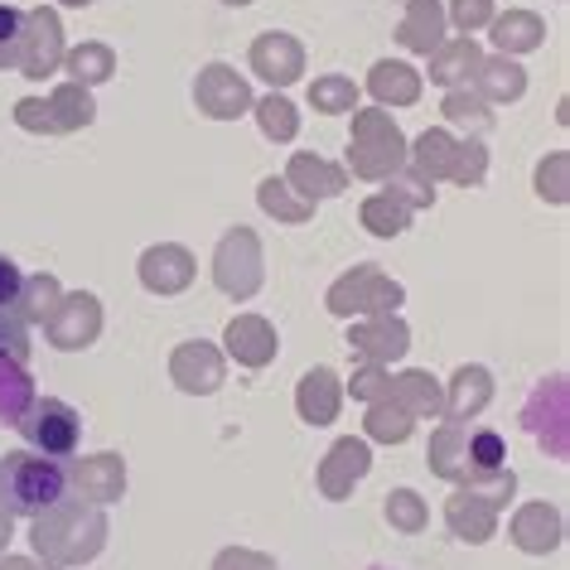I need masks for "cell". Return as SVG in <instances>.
<instances>
[{"label":"cell","instance_id":"cell-1","mask_svg":"<svg viewBox=\"0 0 570 570\" xmlns=\"http://www.w3.org/2000/svg\"><path fill=\"white\" fill-rule=\"evenodd\" d=\"M107 547V518L102 508L82 498H59L30 522V551L45 570H82Z\"/></svg>","mask_w":570,"mask_h":570},{"label":"cell","instance_id":"cell-2","mask_svg":"<svg viewBox=\"0 0 570 570\" xmlns=\"http://www.w3.org/2000/svg\"><path fill=\"white\" fill-rule=\"evenodd\" d=\"M344 169H348V179H367V184H387L396 169H406V136H402V126L392 121L387 107L353 111Z\"/></svg>","mask_w":570,"mask_h":570},{"label":"cell","instance_id":"cell-3","mask_svg":"<svg viewBox=\"0 0 570 570\" xmlns=\"http://www.w3.org/2000/svg\"><path fill=\"white\" fill-rule=\"evenodd\" d=\"M68 498V469L39 450H16L0 460V508L10 518H39Z\"/></svg>","mask_w":570,"mask_h":570},{"label":"cell","instance_id":"cell-4","mask_svg":"<svg viewBox=\"0 0 570 570\" xmlns=\"http://www.w3.org/2000/svg\"><path fill=\"white\" fill-rule=\"evenodd\" d=\"M406 301V285L402 281H392L382 266H353L344 271L334 285H330V295H324V305H330V315L338 320H367V315H396Z\"/></svg>","mask_w":570,"mask_h":570},{"label":"cell","instance_id":"cell-5","mask_svg":"<svg viewBox=\"0 0 570 570\" xmlns=\"http://www.w3.org/2000/svg\"><path fill=\"white\" fill-rule=\"evenodd\" d=\"M213 285L227 295V301H252L262 295L266 285V252H262V237L252 227H227L218 252H213Z\"/></svg>","mask_w":570,"mask_h":570},{"label":"cell","instance_id":"cell-6","mask_svg":"<svg viewBox=\"0 0 570 570\" xmlns=\"http://www.w3.org/2000/svg\"><path fill=\"white\" fill-rule=\"evenodd\" d=\"M16 425L39 454H49V460H68V454L82 445V416L68 402H59V396H35Z\"/></svg>","mask_w":570,"mask_h":570},{"label":"cell","instance_id":"cell-7","mask_svg":"<svg viewBox=\"0 0 570 570\" xmlns=\"http://www.w3.org/2000/svg\"><path fill=\"white\" fill-rule=\"evenodd\" d=\"M102 301H97L92 291H63L59 309L45 320V338L59 353H82L97 344V334H102Z\"/></svg>","mask_w":570,"mask_h":570},{"label":"cell","instance_id":"cell-8","mask_svg":"<svg viewBox=\"0 0 570 570\" xmlns=\"http://www.w3.org/2000/svg\"><path fill=\"white\" fill-rule=\"evenodd\" d=\"M522 425L537 435V445L547 450L551 460H566L570 454V406H566V377L561 373L532 392V402L522 411Z\"/></svg>","mask_w":570,"mask_h":570},{"label":"cell","instance_id":"cell-9","mask_svg":"<svg viewBox=\"0 0 570 570\" xmlns=\"http://www.w3.org/2000/svg\"><path fill=\"white\" fill-rule=\"evenodd\" d=\"M63 20L53 16V10H24V39H20V73L30 82H45L49 73H59L63 68Z\"/></svg>","mask_w":570,"mask_h":570},{"label":"cell","instance_id":"cell-10","mask_svg":"<svg viewBox=\"0 0 570 570\" xmlns=\"http://www.w3.org/2000/svg\"><path fill=\"white\" fill-rule=\"evenodd\" d=\"M252 82L237 73V68H227V63H208V68H198V78H194V107L204 111L208 121H237V117H247L252 111Z\"/></svg>","mask_w":570,"mask_h":570},{"label":"cell","instance_id":"cell-11","mask_svg":"<svg viewBox=\"0 0 570 570\" xmlns=\"http://www.w3.org/2000/svg\"><path fill=\"white\" fill-rule=\"evenodd\" d=\"M367 469H373V445L367 440H334L330 450H324V460L315 469V483H320V493L330 498V503H348L353 493H358V483L367 479Z\"/></svg>","mask_w":570,"mask_h":570},{"label":"cell","instance_id":"cell-12","mask_svg":"<svg viewBox=\"0 0 570 570\" xmlns=\"http://www.w3.org/2000/svg\"><path fill=\"white\" fill-rule=\"evenodd\" d=\"M169 382L184 396H213L227 382V353L208 338H189L169 353Z\"/></svg>","mask_w":570,"mask_h":570},{"label":"cell","instance_id":"cell-13","mask_svg":"<svg viewBox=\"0 0 570 570\" xmlns=\"http://www.w3.org/2000/svg\"><path fill=\"white\" fill-rule=\"evenodd\" d=\"M247 59H252V73L262 78L271 92H285L291 82L305 78V45L295 35H285V30L256 35L252 49H247Z\"/></svg>","mask_w":570,"mask_h":570},{"label":"cell","instance_id":"cell-14","mask_svg":"<svg viewBox=\"0 0 570 570\" xmlns=\"http://www.w3.org/2000/svg\"><path fill=\"white\" fill-rule=\"evenodd\" d=\"M136 276H140V285H146L150 295H165L169 301V295H184L194 285L198 262H194L189 247H179V242H155V247L140 252Z\"/></svg>","mask_w":570,"mask_h":570},{"label":"cell","instance_id":"cell-15","mask_svg":"<svg viewBox=\"0 0 570 570\" xmlns=\"http://www.w3.org/2000/svg\"><path fill=\"white\" fill-rule=\"evenodd\" d=\"M68 489H73V498H82V503L92 508H107L117 503V498H126V460L121 454H82V460L68 469Z\"/></svg>","mask_w":570,"mask_h":570},{"label":"cell","instance_id":"cell-16","mask_svg":"<svg viewBox=\"0 0 570 570\" xmlns=\"http://www.w3.org/2000/svg\"><path fill=\"white\" fill-rule=\"evenodd\" d=\"M348 348L363 353V363H402L411 348V330L402 315H367L348 324Z\"/></svg>","mask_w":570,"mask_h":570},{"label":"cell","instance_id":"cell-17","mask_svg":"<svg viewBox=\"0 0 570 570\" xmlns=\"http://www.w3.org/2000/svg\"><path fill=\"white\" fill-rule=\"evenodd\" d=\"M508 537L522 556H551L566 541V512L556 503H522L508 522Z\"/></svg>","mask_w":570,"mask_h":570},{"label":"cell","instance_id":"cell-18","mask_svg":"<svg viewBox=\"0 0 570 570\" xmlns=\"http://www.w3.org/2000/svg\"><path fill=\"white\" fill-rule=\"evenodd\" d=\"M223 353H227L233 363L252 367V373H262L266 363H276L281 334H276V324L262 320V315H237V320L223 330Z\"/></svg>","mask_w":570,"mask_h":570},{"label":"cell","instance_id":"cell-19","mask_svg":"<svg viewBox=\"0 0 570 570\" xmlns=\"http://www.w3.org/2000/svg\"><path fill=\"white\" fill-rule=\"evenodd\" d=\"M281 179L291 184L305 204H315V208L324 204V198H338L348 189V169L334 165V160H324V155H315V150H295Z\"/></svg>","mask_w":570,"mask_h":570},{"label":"cell","instance_id":"cell-20","mask_svg":"<svg viewBox=\"0 0 570 570\" xmlns=\"http://www.w3.org/2000/svg\"><path fill=\"white\" fill-rule=\"evenodd\" d=\"M489 402H493V373L483 363H464V367H454V377L445 382V411H440V416L469 425L474 416L489 411Z\"/></svg>","mask_w":570,"mask_h":570},{"label":"cell","instance_id":"cell-21","mask_svg":"<svg viewBox=\"0 0 570 570\" xmlns=\"http://www.w3.org/2000/svg\"><path fill=\"white\" fill-rule=\"evenodd\" d=\"M498 503H489L483 493H474V489H454L450 498H445V527L460 541H469V547H483V541H493V532H498Z\"/></svg>","mask_w":570,"mask_h":570},{"label":"cell","instance_id":"cell-22","mask_svg":"<svg viewBox=\"0 0 570 570\" xmlns=\"http://www.w3.org/2000/svg\"><path fill=\"white\" fill-rule=\"evenodd\" d=\"M295 411H301L305 425L338 421V411H344V382H338L334 367H309V373L295 382Z\"/></svg>","mask_w":570,"mask_h":570},{"label":"cell","instance_id":"cell-23","mask_svg":"<svg viewBox=\"0 0 570 570\" xmlns=\"http://www.w3.org/2000/svg\"><path fill=\"white\" fill-rule=\"evenodd\" d=\"M450 39V24H445V6L440 0H406L402 10V24H396V45L406 53H431Z\"/></svg>","mask_w":570,"mask_h":570},{"label":"cell","instance_id":"cell-24","mask_svg":"<svg viewBox=\"0 0 570 570\" xmlns=\"http://www.w3.org/2000/svg\"><path fill=\"white\" fill-rule=\"evenodd\" d=\"M387 396L396 406L406 411V416H440L445 411V382H440L435 373H425V367H406V373H392L387 377Z\"/></svg>","mask_w":570,"mask_h":570},{"label":"cell","instance_id":"cell-25","mask_svg":"<svg viewBox=\"0 0 570 570\" xmlns=\"http://www.w3.org/2000/svg\"><path fill=\"white\" fill-rule=\"evenodd\" d=\"M363 92L373 97L377 107H416L421 102V73L406 59H382L367 68Z\"/></svg>","mask_w":570,"mask_h":570},{"label":"cell","instance_id":"cell-26","mask_svg":"<svg viewBox=\"0 0 570 570\" xmlns=\"http://www.w3.org/2000/svg\"><path fill=\"white\" fill-rule=\"evenodd\" d=\"M469 88H474L489 107H503V102H518L527 92V68L518 59H503V53H483L474 78H469Z\"/></svg>","mask_w":570,"mask_h":570},{"label":"cell","instance_id":"cell-27","mask_svg":"<svg viewBox=\"0 0 570 570\" xmlns=\"http://www.w3.org/2000/svg\"><path fill=\"white\" fill-rule=\"evenodd\" d=\"M425 464H431L435 479L464 489V479H469V425H460V421L435 425V431H431V450H425Z\"/></svg>","mask_w":570,"mask_h":570},{"label":"cell","instance_id":"cell-28","mask_svg":"<svg viewBox=\"0 0 570 570\" xmlns=\"http://www.w3.org/2000/svg\"><path fill=\"white\" fill-rule=\"evenodd\" d=\"M489 39H493V53L518 59V53L541 49L547 24H541V16H532V10H498V16L489 20Z\"/></svg>","mask_w":570,"mask_h":570},{"label":"cell","instance_id":"cell-29","mask_svg":"<svg viewBox=\"0 0 570 570\" xmlns=\"http://www.w3.org/2000/svg\"><path fill=\"white\" fill-rule=\"evenodd\" d=\"M483 59V49L474 45V39H464V35H454L445 39L435 53H431V82L435 88H469V78H474V68Z\"/></svg>","mask_w":570,"mask_h":570},{"label":"cell","instance_id":"cell-30","mask_svg":"<svg viewBox=\"0 0 570 570\" xmlns=\"http://www.w3.org/2000/svg\"><path fill=\"white\" fill-rule=\"evenodd\" d=\"M454 146H460V136L454 131H421L416 140H406V169H416L421 179H450V165H454Z\"/></svg>","mask_w":570,"mask_h":570},{"label":"cell","instance_id":"cell-31","mask_svg":"<svg viewBox=\"0 0 570 570\" xmlns=\"http://www.w3.org/2000/svg\"><path fill=\"white\" fill-rule=\"evenodd\" d=\"M63 68H68V82L92 92L117 78V53H111V45H102V39H82L78 49L63 53Z\"/></svg>","mask_w":570,"mask_h":570},{"label":"cell","instance_id":"cell-32","mask_svg":"<svg viewBox=\"0 0 570 570\" xmlns=\"http://www.w3.org/2000/svg\"><path fill=\"white\" fill-rule=\"evenodd\" d=\"M49 117L53 126H59V136H73V131H88V126L97 121V102L88 88H78V82H59L49 97Z\"/></svg>","mask_w":570,"mask_h":570},{"label":"cell","instance_id":"cell-33","mask_svg":"<svg viewBox=\"0 0 570 570\" xmlns=\"http://www.w3.org/2000/svg\"><path fill=\"white\" fill-rule=\"evenodd\" d=\"M411 218H416V213H411L392 189H377L373 198H363V208H358L363 233H373V237H382V242L402 237L406 227H411Z\"/></svg>","mask_w":570,"mask_h":570},{"label":"cell","instance_id":"cell-34","mask_svg":"<svg viewBox=\"0 0 570 570\" xmlns=\"http://www.w3.org/2000/svg\"><path fill=\"white\" fill-rule=\"evenodd\" d=\"M59 301H63L59 276L39 271V276H24V281H20V295H16V305H10V309H16L24 324H45L53 309H59Z\"/></svg>","mask_w":570,"mask_h":570},{"label":"cell","instance_id":"cell-35","mask_svg":"<svg viewBox=\"0 0 570 570\" xmlns=\"http://www.w3.org/2000/svg\"><path fill=\"white\" fill-rule=\"evenodd\" d=\"M411 431H416V416H406L392 396L367 402V416H363V435L367 440H377V445H402V440H411Z\"/></svg>","mask_w":570,"mask_h":570},{"label":"cell","instance_id":"cell-36","mask_svg":"<svg viewBox=\"0 0 570 570\" xmlns=\"http://www.w3.org/2000/svg\"><path fill=\"white\" fill-rule=\"evenodd\" d=\"M256 208H262L266 218H276V223H309L315 218V204H305V198L295 194L285 179H262L256 184Z\"/></svg>","mask_w":570,"mask_h":570},{"label":"cell","instance_id":"cell-37","mask_svg":"<svg viewBox=\"0 0 570 570\" xmlns=\"http://www.w3.org/2000/svg\"><path fill=\"white\" fill-rule=\"evenodd\" d=\"M35 377H30V367L16 363V358H0V421L6 425H16L24 416V406L35 402Z\"/></svg>","mask_w":570,"mask_h":570},{"label":"cell","instance_id":"cell-38","mask_svg":"<svg viewBox=\"0 0 570 570\" xmlns=\"http://www.w3.org/2000/svg\"><path fill=\"white\" fill-rule=\"evenodd\" d=\"M358 97H363V88L344 73H324L309 82V107H315L320 117H348V111H358Z\"/></svg>","mask_w":570,"mask_h":570},{"label":"cell","instance_id":"cell-39","mask_svg":"<svg viewBox=\"0 0 570 570\" xmlns=\"http://www.w3.org/2000/svg\"><path fill=\"white\" fill-rule=\"evenodd\" d=\"M252 111H256V126H262L266 140H295V131H301V111H295V102L285 92L256 97Z\"/></svg>","mask_w":570,"mask_h":570},{"label":"cell","instance_id":"cell-40","mask_svg":"<svg viewBox=\"0 0 570 570\" xmlns=\"http://www.w3.org/2000/svg\"><path fill=\"white\" fill-rule=\"evenodd\" d=\"M440 111H445L450 126H464V131H493V107L474 88H450Z\"/></svg>","mask_w":570,"mask_h":570},{"label":"cell","instance_id":"cell-41","mask_svg":"<svg viewBox=\"0 0 570 570\" xmlns=\"http://www.w3.org/2000/svg\"><path fill=\"white\" fill-rule=\"evenodd\" d=\"M508 469V440L498 431H469V479L464 489H474L483 474H498Z\"/></svg>","mask_w":570,"mask_h":570},{"label":"cell","instance_id":"cell-42","mask_svg":"<svg viewBox=\"0 0 570 570\" xmlns=\"http://www.w3.org/2000/svg\"><path fill=\"white\" fill-rule=\"evenodd\" d=\"M532 189H537V198H547L551 208H566V198H570V155L566 150L541 155V165L532 175Z\"/></svg>","mask_w":570,"mask_h":570},{"label":"cell","instance_id":"cell-43","mask_svg":"<svg viewBox=\"0 0 570 570\" xmlns=\"http://www.w3.org/2000/svg\"><path fill=\"white\" fill-rule=\"evenodd\" d=\"M483 179H489V146H483V136H464L460 146H454L450 184H460V189H479Z\"/></svg>","mask_w":570,"mask_h":570},{"label":"cell","instance_id":"cell-44","mask_svg":"<svg viewBox=\"0 0 570 570\" xmlns=\"http://www.w3.org/2000/svg\"><path fill=\"white\" fill-rule=\"evenodd\" d=\"M382 512H387V522L396 527V532H406V537L425 532V522H431V508H425V498L416 489H392L387 503H382Z\"/></svg>","mask_w":570,"mask_h":570},{"label":"cell","instance_id":"cell-45","mask_svg":"<svg viewBox=\"0 0 570 570\" xmlns=\"http://www.w3.org/2000/svg\"><path fill=\"white\" fill-rule=\"evenodd\" d=\"M493 16H498L493 0H450V6H445V24H450V30H460L464 39H474L479 30H489Z\"/></svg>","mask_w":570,"mask_h":570},{"label":"cell","instance_id":"cell-46","mask_svg":"<svg viewBox=\"0 0 570 570\" xmlns=\"http://www.w3.org/2000/svg\"><path fill=\"white\" fill-rule=\"evenodd\" d=\"M387 189L402 198V204L411 208V213H421V208H435V184L431 179H421L416 169H396V175L387 179Z\"/></svg>","mask_w":570,"mask_h":570},{"label":"cell","instance_id":"cell-47","mask_svg":"<svg viewBox=\"0 0 570 570\" xmlns=\"http://www.w3.org/2000/svg\"><path fill=\"white\" fill-rule=\"evenodd\" d=\"M20 39H24V10L0 6V68L20 63Z\"/></svg>","mask_w":570,"mask_h":570},{"label":"cell","instance_id":"cell-48","mask_svg":"<svg viewBox=\"0 0 570 570\" xmlns=\"http://www.w3.org/2000/svg\"><path fill=\"white\" fill-rule=\"evenodd\" d=\"M387 367L382 363H358V373L348 377V392H353V402H377V396H387Z\"/></svg>","mask_w":570,"mask_h":570},{"label":"cell","instance_id":"cell-49","mask_svg":"<svg viewBox=\"0 0 570 570\" xmlns=\"http://www.w3.org/2000/svg\"><path fill=\"white\" fill-rule=\"evenodd\" d=\"M213 570H281L276 556L266 551H252V547H223L213 556Z\"/></svg>","mask_w":570,"mask_h":570},{"label":"cell","instance_id":"cell-50","mask_svg":"<svg viewBox=\"0 0 570 570\" xmlns=\"http://www.w3.org/2000/svg\"><path fill=\"white\" fill-rule=\"evenodd\" d=\"M16 121H20L30 136H59V126H53L45 97H20V102H16Z\"/></svg>","mask_w":570,"mask_h":570},{"label":"cell","instance_id":"cell-51","mask_svg":"<svg viewBox=\"0 0 570 570\" xmlns=\"http://www.w3.org/2000/svg\"><path fill=\"white\" fill-rule=\"evenodd\" d=\"M20 266L16 262H10V256L6 252H0V309H10V305H16V295H20Z\"/></svg>","mask_w":570,"mask_h":570},{"label":"cell","instance_id":"cell-52","mask_svg":"<svg viewBox=\"0 0 570 570\" xmlns=\"http://www.w3.org/2000/svg\"><path fill=\"white\" fill-rule=\"evenodd\" d=\"M0 570H39L35 556H0Z\"/></svg>","mask_w":570,"mask_h":570},{"label":"cell","instance_id":"cell-53","mask_svg":"<svg viewBox=\"0 0 570 570\" xmlns=\"http://www.w3.org/2000/svg\"><path fill=\"white\" fill-rule=\"evenodd\" d=\"M10 537H16V518H10V512H0V556H6Z\"/></svg>","mask_w":570,"mask_h":570},{"label":"cell","instance_id":"cell-54","mask_svg":"<svg viewBox=\"0 0 570 570\" xmlns=\"http://www.w3.org/2000/svg\"><path fill=\"white\" fill-rule=\"evenodd\" d=\"M59 6H68V10H82V6H92V0H59Z\"/></svg>","mask_w":570,"mask_h":570},{"label":"cell","instance_id":"cell-55","mask_svg":"<svg viewBox=\"0 0 570 570\" xmlns=\"http://www.w3.org/2000/svg\"><path fill=\"white\" fill-rule=\"evenodd\" d=\"M223 6H233V10H237V6H252V0H223Z\"/></svg>","mask_w":570,"mask_h":570},{"label":"cell","instance_id":"cell-56","mask_svg":"<svg viewBox=\"0 0 570 570\" xmlns=\"http://www.w3.org/2000/svg\"><path fill=\"white\" fill-rule=\"evenodd\" d=\"M373 570H382V566H373Z\"/></svg>","mask_w":570,"mask_h":570},{"label":"cell","instance_id":"cell-57","mask_svg":"<svg viewBox=\"0 0 570 570\" xmlns=\"http://www.w3.org/2000/svg\"><path fill=\"white\" fill-rule=\"evenodd\" d=\"M0 512H6V508H0Z\"/></svg>","mask_w":570,"mask_h":570}]
</instances>
